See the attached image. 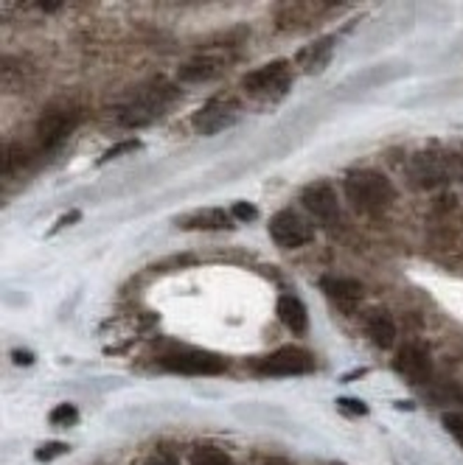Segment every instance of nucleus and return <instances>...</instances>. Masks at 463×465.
Here are the masks:
<instances>
[{
  "label": "nucleus",
  "mask_w": 463,
  "mask_h": 465,
  "mask_svg": "<svg viewBox=\"0 0 463 465\" xmlns=\"http://www.w3.org/2000/svg\"><path fill=\"white\" fill-rule=\"evenodd\" d=\"M12 359H15L17 364H31V361H35V356H31L28 351H20V348L12 351Z\"/></svg>",
  "instance_id": "393cba45"
},
{
  "label": "nucleus",
  "mask_w": 463,
  "mask_h": 465,
  "mask_svg": "<svg viewBox=\"0 0 463 465\" xmlns=\"http://www.w3.org/2000/svg\"><path fill=\"white\" fill-rule=\"evenodd\" d=\"M141 465H180L175 457H169V454H152V457H146Z\"/></svg>",
  "instance_id": "b1692460"
},
{
  "label": "nucleus",
  "mask_w": 463,
  "mask_h": 465,
  "mask_svg": "<svg viewBox=\"0 0 463 465\" xmlns=\"http://www.w3.org/2000/svg\"><path fill=\"white\" fill-rule=\"evenodd\" d=\"M301 205L320 222H337L340 205H337V193L328 183H312L301 193Z\"/></svg>",
  "instance_id": "1a4fd4ad"
},
{
  "label": "nucleus",
  "mask_w": 463,
  "mask_h": 465,
  "mask_svg": "<svg viewBox=\"0 0 463 465\" xmlns=\"http://www.w3.org/2000/svg\"><path fill=\"white\" fill-rule=\"evenodd\" d=\"M332 56V40H317L315 45H309L307 51L297 54V62L304 64L309 74H320V68Z\"/></svg>",
  "instance_id": "dca6fc26"
},
{
  "label": "nucleus",
  "mask_w": 463,
  "mask_h": 465,
  "mask_svg": "<svg viewBox=\"0 0 463 465\" xmlns=\"http://www.w3.org/2000/svg\"><path fill=\"white\" fill-rule=\"evenodd\" d=\"M368 337L379 345V348H390L396 342V322L388 312H374L368 317Z\"/></svg>",
  "instance_id": "4468645a"
},
{
  "label": "nucleus",
  "mask_w": 463,
  "mask_h": 465,
  "mask_svg": "<svg viewBox=\"0 0 463 465\" xmlns=\"http://www.w3.org/2000/svg\"><path fill=\"white\" fill-rule=\"evenodd\" d=\"M222 74V62L216 56H194L186 64H180L183 82H206Z\"/></svg>",
  "instance_id": "ddd939ff"
},
{
  "label": "nucleus",
  "mask_w": 463,
  "mask_h": 465,
  "mask_svg": "<svg viewBox=\"0 0 463 465\" xmlns=\"http://www.w3.org/2000/svg\"><path fill=\"white\" fill-rule=\"evenodd\" d=\"M267 465H287V462H281V460H270Z\"/></svg>",
  "instance_id": "bb28decb"
},
{
  "label": "nucleus",
  "mask_w": 463,
  "mask_h": 465,
  "mask_svg": "<svg viewBox=\"0 0 463 465\" xmlns=\"http://www.w3.org/2000/svg\"><path fill=\"white\" fill-rule=\"evenodd\" d=\"M79 124V113L65 107V104H51L43 110V115L37 118L35 126V141L43 152H54L65 138L71 135Z\"/></svg>",
  "instance_id": "39448f33"
},
{
  "label": "nucleus",
  "mask_w": 463,
  "mask_h": 465,
  "mask_svg": "<svg viewBox=\"0 0 463 465\" xmlns=\"http://www.w3.org/2000/svg\"><path fill=\"white\" fill-rule=\"evenodd\" d=\"M337 407H343L346 412H357V415H368V407L362 404V401H357V398H340L337 401Z\"/></svg>",
  "instance_id": "5701e85b"
},
{
  "label": "nucleus",
  "mask_w": 463,
  "mask_h": 465,
  "mask_svg": "<svg viewBox=\"0 0 463 465\" xmlns=\"http://www.w3.org/2000/svg\"><path fill=\"white\" fill-rule=\"evenodd\" d=\"M393 368L410 384H427L433 379V359H429V353L421 345H402L399 353H396Z\"/></svg>",
  "instance_id": "6e6552de"
},
{
  "label": "nucleus",
  "mask_w": 463,
  "mask_h": 465,
  "mask_svg": "<svg viewBox=\"0 0 463 465\" xmlns=\"http://www.w3.org/2000/svg\"><path fill=\"white\" fill-rule=\"evenodd\" d=\"M278 320L292 331V334H307L309 328V314H307V306L297 301L295 294H284L278 301Z\"/></svg>",
  "instance_id": "f8f14e48"
},
{
  "label": "nucleus",
  "mask_w": 463,
  "mask_h": 465,
  "mask_svg": "<svg viewBox=\"0 0 463 465\" xmlns=\"http://www.w3.org/2000/svg\"><path fill=\"white\" fill-rule=\"evenodd\" d=\"M320 289L326 292V297H332L340 306H354L357 301H362V283L354 278H320Z\"/></svg>",
  "instance_id": "9b49d317"
},
{
  "label": "nucleus",
  "mask_w": 463,
  "mask_h": 465,
  "mask_svg": "<svg viewBox=\"0 0 463 465\" xmlns=\"http://www.w3.org/2000/svg\"><path fill=\"white\" fill-rule=\"evenodd\" d=\"M289 84H292V71L287 59H276L258 71H250L242 79L245 93H250L253 98H261V102H276V98H281L289 90Z\"/></svg>",
  "instance_id": "20e7f679"
},
{
  "label": "nucleus",
  "mask_w": 463,
  "mask_h": 465,
  "mask_svg": "<svg viewBox=\"0 0 463 465\" xmlns=\"http://www.w3.org/2000/svg\"><path fill=\"white\" fill-rule=\"evenodd\" d=\"M186 230H230V216L225 211H200V213H194L188 219L180 222Z\"/></svg>",
  "instance_id": "2eb2a0df"
},
{
  "label": "nucleus",
  "mask_w": 463,
  "mask_h": 465,
  "mask_svg": "<svg viewBox=\"0 0 463 465\" xmlns=\"http://www.w3.org/2000/svg\"><path fill=\"white\" fill-rule=\"evenodd\" d=\"M65 451H68V443H45L40 451H37V460H54L56 454H65Z\"/></svg>",
  "instance_id": "aec40b11"
},
{
  "label": "nucleus",
  "mask_w": 463,
  "mask_h": 465,
  "mask_svg": "<svg viewBox=\"0 0 463 465\" xmlns=\"http://www.w3.org/2000/svg\"><path fill=\"white\" fill-rule=\"evenodd\" d=\"M239 118V110L234 104H227V102H208L200 113L194 115V129L200 132V135H216V132L227 129V126H234Z\"/></svg>",
  "instance_id": "9d476101"
},
{
  "label": "nucleus",
  "mask_w": 463,
  "mask_h": 465,
  "mask_svg": "<svg viewBox=\"0 0 463 465\" xmlns=\"http://www.w3.org/2000/svg\"><path fill=\"white\" fill-rule=\"evenodd\" d=\"M230 213H234L239 222H253V219L258 216V211H256L250 203H237V205H234V211H230Z\"/></svg>",
  "instance_id": "412c9836"
},
{
  "label": "nucleus",
  "mask_w": 463,
  "mask_h": 465,
  "mask_svg": "<svg viewBox=\"0 0 463 465\" xmlns=\"http://www.w3.org/2000/svg\"><path fill=\"white\" fill-rule=\"evenodd\" d=\"M191 465H237V462L216 446H196L191 451Z\"/></svg>",
  "instance_id": "f3484780"
},
{
  "label": "nucleus",
  "mask_w": 463,
  "mask_h": 465,
  "mask_svg": "<svg viewBox=\"0 0 463 465\" xmlns=\"http://www.w3.org/2000/svg\"><path fill=\"white\" fill-rule=\"evenodd\" d=\"M175 95L177 90L166 82H149L138 90H132L126 98H124V104L118 107V124L124 126H144L155 118L163 115V110H166L172 102H175Z\"/></svg>",
  "instance_id": "f03ea898"
},
{
  "label": "nucleus",
  "mask_w": 463,
  "mask_h": 465,
  "mask_svg": "<svg viewBox=\"0 0 463 465\" xmlns=\"http://www.w3.org/2000/svg\"><path fill=\"white\" fill-rule=\"evenodd\" d=\"M76 219H79V213L74 211V213H68L65 219H59V222H56V227H65V224H71V222H76Z\"/></svg>",
  "instance_id": "a878e982"
},
{
  "label": "nucleus",
  "mask_w": 463,
  "mask_h": 465,
  "mask_svg": "<svg viewBox=\"0 0 463 465\" xmlns=\"http://www.w3.org/2000/svg\"><path fill=\"white\" fill-rule=\"evenodd\" d=\"M312 371V356L304 348L287 345L270 356H264L261 361H256V373L261 376H273V379H284V376H301Z\"/></svg>",
  "instance_id": "0eeeda50"
},
{
  "label": "nucleus",
  "mask_w": 463,
  "mask_h": 465,
  "mask_svg": "<svg viewBox=\"0 0 463 465\" xmlns=\"http://www.w3.org/2000/svg\"><path fill=\"white\" fill-rule=\"evenodd\" d=\"M157 361L163 364L166 371L183 373V376H216L225 373L227 361L216 353L208 351H196V348H169L166 353H160Z\"/></svg>",
  "instance_id": "7ed1b4c3"
},
{
  "label": "nucleus",
  "mask_w": 463,
  "mask_h": 465,
  "mask_svg": "<svg viewBox=\"0 0 463 465\" xmlns=\"http://www.w3.org/2000/svg\"><path fill=\"white\" fill-rule=\"evenodd\" d=\"M346 196L357 213L382 216L396 199L390 180L374 169H357L346 177Z\"/></svg>",
  "instance_id": "f257e3e1"
},
{
  "label": "nucleus",
  "mask_w": 463,
  "mask_h": 465,
  "mask_svg": "<svg viewBox=\"0 0 463 465\" xmlns=\"http://www.w3.org/2000/svg\"><path fill=\"white\" fill-rule=\"evenodd\" d=\"M132 149H138V141H124V143L113 146L110 152H105V154H102V163H107V160H113V157H118V154H126V152H132Z\"/></svg>",
  "instance_id": "4be33fe9"
},
{
  "label": "nucleus",
  "mask_w": 463,
  "mask_h": 465,
  "mask_svg": "<svg viewBox=\"0 0 463 465\" xmlns=\"http://www.w3.org/2000/svg\"><path fill=\"white\" fill-rule=\"evenodd\" d=\"M267 230H270V239H273L278 247H284V250H297V247H304V244H309L312 236H315L312 224H309L301 213H297V211H278V213L270 219Z\"/></svg>",
  "instance_id": "423d86ee"
},
{
  "label": "nucleus",
  "mask_w": 463,
  "mask_h": 465,
  "mask_svg": "<svg viewBox=\"0 0 463 465\" xmlns=\"http://www.w3.org/2000/svg\"><path fill=\"white\" fill-rule=\"evenodd\" d=\"M441 420H444V426H447L449 435L463 446V415H460V412H444Z\"/></svg>",
  "instance_id": "6ab92c4d"
},
{
  "label": "nucleus",
  "mask_w": 463,
  "mask_h": 465,
  "mask_svg": "<svg viewBox=\"0 0 463 465\" xmlns=\"http://www.w3.org/2000/svg\"><path fill=\"white\" fill-rule=\"evenodd\" d=\"M76 418H79V412H76L74 404H62V407L51 410V415H48V420H51L54 426H74Z\"/></svg>",
  "instance_id": "a211bd4d"
}]
</instances>
